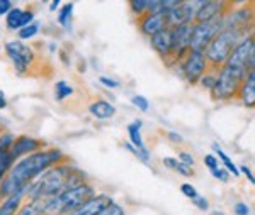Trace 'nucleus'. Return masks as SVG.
Returning a JSON list of instances; mask_svg holds the SVG:
<instances>
[{"mask_svg": "<svg viewBox=\"0 0 255 215\" xmlns=\"http://www.w3.org/2000/svg\"><path fill=\"white\" fill-rule=\"evenodd\" d=\"M63 159L65 156L60 149H41L15 161L5 178L0 181V198L3 200L19 192L27 193L32 181L38 180L49 168L63 163Z\"/></svg>", "mask_w": 255, "mask_h": 215, "instance_id": "nucleus-1", "label": "nucleus"}, {"mask_svg": "<svg viewBox=\"0 0 255 215\" xmlns=\"http://www.w3.org/2000/svg\"><path fill=\"white\" fill-rule=\"evenodd\" d=\"M84 181H87L84 171L70 166L67 163H60L44 171L36 181H32L26 198L27 200H48V198L60 195L61 192L77 187Z\"/></svg>", "mask_w": 255, "mask_h": 215, "instance_id": "nucleus-2", "label": "nucleus"}, {"mask_svg": "<svg viewBox=\"0 0 255 215\" xmlns=\"http://www.w3.org/2000/svg\"><path fill=\"white\" fill-rule=\"evenodd\" d=\"M94 195H96L94 187L89 181H84L77 187L61 192L60 195L44 200V215H67L73 210L80 209Z\"/></svg>", "mask_w": 255, "mask_h": 215, "instance_id": "nucleus-3", "label": "nucleus"}, {"mask_svg": "<svg viewBox=\"0 0 255 215\" xmlns=\"http://www.w3.org/2000/svg\"><path fill=\"white\" fill-rule=\"evenodd\" d=\"M247 73L249 70L240 68V66H232L225 65L221 68L220 75L216 76V85L213 88L215 97L218 100H226V98H232L240 92L242 85H244Z\"/></svg>", "mask_w": 255, "mask_h": 215, "instance_id": "nucleus-4", "label": "nucleus"}, {"mask_svg": "<svg viewBox=\"0 0 255 215\" xmlns=\"http://www.w3.org/2000/svg\"><path fill=\"white\" fill-rule=\"evenodd\" d=\"M242 31H233V29H223L215 39L209 43V46L206 48L204 55L206 60L213 65H223L226 63V60L230 58V55L233 53L242 39Z\"/></svg>", "mask_w": 255, "mask_h": 215, "instance_id": "nucleus-5", "label": "nucleus"}, {"mask_svg": "<svg viewBox=\"0 0 255 215\" xmlns=\"http://www.w3.org/2000/svg\"><path fill=\"white\" fill-rule=\"evenodd\" d=\"M223 31V17H216L209 22H201L192 26L191 51H206L213 39Z\"/></svg>", "mask_w": 255, "mask_h": 215, "instance_id": "nucleus-6", "label": "nucleus"}, {"mask_svg": "<svg viewBox=\"0 0 255 215\" xmlns=\"http://www.w3.org/2000/svg\"><path fill=\"white\" fill-rule=\"evenodd\" d=\"M5 55L12 61L15 72L20 73V75L26 73L29 70V66L32 65V61H34V51L19 39L9 41L5 44Z\"/></svg>", "mask_w": 255, "mask_h": 215, "instance_id": "nucleus-7", "label": "nucleus"}, {"mask_svg": "<svg viewBox=\"0 0 255 215\" xmlns=\"http://www.w3.org/2000/svg\"><path fill=\"white\" fill-rule=\"evenodd\" d=\"M208 70V60L203 51H189L182 61L184 78L191 85L197 83Z\"/></svg>", "mask_w": 255, "mask_h": 215, "instance_id": "nucleus-8", "label": "nucleus"}, {"mask_svg": "<svg viewBox=\"0 0 255 215\" xmlns=\"http://www.w3.org/2000/svg\"><path fill=\"white\" fill-rule=\"evenodd\" d=\"M139 31L148 38L158 34L160 31L167 29V10L162 12H153V14H145L143 17H139Z\"/></svg>", "mask_w": 255, "mask_h": 215, "instance_id": "nucleus-9", "label": "nucleus"}, {"mask_svg": "<svg viewBox=\"0 0 255 215\" xmlns=\"http://www.w3.org/2000/svg\"><path fill=\"white\" fill-rule=\"evenodd\" d=\"M43 147V143L39 139L29 138V136H20V138H15L14 146L10 147V158L14 161H19L24 156H29L32 152L41 151Z\"/></svg>", "mask_w": 255, "mask_h": 215, "instance_id": "nucleus-10", "label": "nucleus"}, {"mask_svg": "<svg viewBox=\"0 0 255 215\" xmlns=\"http://www.w3.org/2000/svg\"><path fill=\"white\" fill-rule=\"evenodd\" d=\"M150 43H151V48H153L160 56H163V58L174 56V29L167 27V29H163V31H160L158 34L151 36Z\"/></svg>", "mask_w": 255, "mask_h": 215, "instance_id": "nucleus-11", "label": "nucleus"}, {"mask_svg": "<svg viewBox=\"0 0 255 215\" xmlns=\"http://www.w3.org/2000/svg\"><path fill=\"white\" fill-rule=\"evenodd\" d=\"M113 202L114 200L109 195H104V193H99L97 195L96 193V195L90 198L89 202H85L80 209L73 210V212H70L67 215H97L99 212H102L108 205L113 204Z\"/></svg>", "mask_w": 255, "mask_h": 215, "instance_id": "nucleus-12", "label": "nucleus"}, {"mask_svg": "<svg viewBox=\"0 0 255 215\" xmlns=\"http://www.w3.org/2000/svg\"><path fill=\"white\" fill-rule=\"evenodd\" d=\"M226 7V2H201L199 9L196 10V17L194 22L201 24V22H209V20L221 17V10Z\"/></svg>", "mask_w": 255, "mask_h": 215, "instance_id": "nucleus-13", "label": "nucleus"}, {"mask_svg": "<svg viewBox=\"0 0 255 215\" xmlns=\"http://www.w3.org/2000/svg\"><path fill=\"white\" fill-rule=\"evenodd\" d=\"M240 98L245 107H250V109L255 107V70H250L247 73V78L240 88Z\"/></svg>", "mask_w": 255, "mask_h": 215, "instance_id": "nucleus-14", "label": "nucleus"}, {"mask_svg": "<svg viewBox=\"0 0 255 215\" xmlns=\"http://www.w3.org/2000/svg\"><path fill=\"white\" fill-rule=\"evenodd\" d=\"M27 193L26 192H19L14 193V195L3 198L0 202V215H15L19 212V209L24 205V200H26Z\"/></svg>", "mask_w": 255, "mask_h": 215, "instance_id": "nucleus-15", "label": "nucleus"}, {"mask_svg": "<svg viewBox=\"0 0 255 215\" xmlns=\"http://www.w3.org/2000/svg\"><path fill=\"white\" fill-rule=\"evenodd\" d=\"M89 112L90 115H94L96 119L99 121H108V119L114 117V114H116V107L113 105L111 102L108 100H96L92 102L89 105Z\"/></svg>", "mask_w": 255, "mask_h": 215, "instance_id": "nucleus-16", "label": "nucleus"}, {"mask_svg": "<svg viewBox=\"0 0 255 215\" xmlns=\"http://www.w3.org/2000/svg\"><path fill=\"white\" fill-rule=\"evenodd\" d=\"M141 121H136V122H131L128 126V136H129V144L133 147H136L138 151L141 152H148V149L145 147V143H143V138H141Z\"/></svg>", "mask_w": 255, "mask_h": 215, "instance_id": "nucleus-17", "label": "nucleus"}, {"mask_svg": "<svg viewBox=\"0 0 255 215\" xmlns=\"http://www.w3.org/2000/svg\"><path fill=\"white\" fill-rule=\"evenodd\" d=\"M15 215H44V200H27Z\"/></svg>", "mask_w": 255, "mask_h": 215, "instance_id": "nucleus-18", "label": "nucleus"}, {"mask_svg": "<svg viewBox=\"0 0 255 215\" xmlns=\"http://www.w3.org/2000/svg\"><path fill=\"white\" fill-rule=\"evenodd\" d=\"M22 12H24V9H20V7H14V9L5 15L7 29H10V31H19V24H20V17H22Z\"/></svg>", "mask_w": 255, "mask_h": 215, "instance_id": "nucleus-19", "label": "nucleus"}, {"mask_svg": "<svg viewBox=\"0 0 255 215\" xmlns=\"http://www.w3.org/2000/svg\"><path fill=\"white\" fill-rule=\"evenodd\" d=\"M213 149H215V152L218 154V158L221 159V163L225 164V169H226V171L232 173L233 176H240V169H238V168L235 166V163H233V161L230 159L228 156H226L225 152L220 149V147H218V144H216V143L213 144Z\"/></svg>", "mask_w": 255, "mask_h": 215, "instance_id": "nucleus-20", "label": "nucleus"}, {"mask_svg": "<svg viewBox=\"0 0 255 215\" xmlns=\"http://www.w3.org/2000/svg\"><path fill=\"white\" fill-rule=\"evenodd\" d=\"M72 15H73V3H65L63 7L58 10V22L61 24V27L68 29L72 26Z\"/></svg>", "mask_w": 255, "mask_h": 215, "instance_id": "nucleus-21", "label": "nucleus"}, {"mask_svg": "<svg viewBox=\"0 0 255 215\" xmlns=\"http://www.w3.org/2000/svg\"><path fill=\"white\" fill-rule=\"evenodd\" d=\"M15 161L10 158L9 151H0V181L5 178V175L9 173V169L14 166Z\"/></svg>", "mask_w": 255, "mask_h": 215, "instance_id": "nucleus-22", "label": "nucleus"}, {"mask_svg": "<svg viewBox=\"0 0 255 215\" xmlns=\"http://www.w3.org/2000/svg\"><path fill=\"white\" fill-rule=\"evenodd\" d=\"M73 95V86L68 85L67 81H58V83L55 85V97L56 100H65V98L72 97Z\"/></svg>", "mask_w": 255, "mask_h": 215, "instance_id": "nucleus-23", "label": "nucleus"}, {"mask_svg": "<svg viewBox=\"0 0 255 215\" xmlns=\"http://www.w3.org/2000/svg\"><path fill=\"white\" fill-rule=\"evenodd\" d=\"M39 32V26L38 22H32L29 24V26L22 27L20 31H17V36H19V41H26V39H31L34 38L36 34Z\"/></svg>", "mask_w": 255, "mask_h": 215, "instance_id": "nucleus-24", "label": "nucleus"}, {"mask_svg": "<svg viewBox=\"0 0 255 215\" xmlns=\"http://www.w3.org/2000/svg\"><path fill=\"white\" fill-rule=\"evenodd\" d=\"M129 9L138 17H143L145 14H148V2L146 0H133V2H129Z\"/></svg>", "mask_w": 255, "mask_h": 215, "instance_id": "nucleus-25", "label": "nucleus"}, {"mask_svg": "<svg viewBox=\"0 0 255 215\" xmlns=\"http://www.w3.org/2000/svg\"><path fill=\"white\" fill-rule=\"evenodd\" d=\"M15 136L12 132H2L0 134V151H10V147L14 146Z\"/></svg>", "mask_w": 255, "mask_h": 215, "instance_id": "nucleus-26", "label": "nucleus"}, {"mask_svg": "<svg viewBox=\"0 0 255 215\" xmlns=\"http://www.w3.org/2000/svg\"><path fill=\"white\" fill-rule=\"evenodd\" d=\"M131 103H133L138 110H141V112H148V110H150V103H148V100L143 95H133V97H131Z\"/></svg>", "mask_w": 255, "mask_h": 215, "instance_id": "nucleus-27", "label": "nucleus"}, {"mask_svg": "<svg viewBox=\"0 0 255 215\" xmlns=\"http://www.w3.org/2000/svg\"><path fill=\"white\" fill-rule=\"evenodd\" d=\"M97 215H126V212L121 205L116 204V202H113V204L108 205L102 212H99Z\"/></svg>", "mask_w": 255, "mask_h": 215, "instance_id": "nucleus-28", "label": "nucleus"}, {"mask_svg": "<svg viewBox=\"0 0 255 215\" xmlns=\"http://www.w3.org/2000/svg\"><path fill=\"white\" fill-rule=\"evenodd\" d=\"M180 192H182V195H184V197H187L189 200H194V198L197 197L196 188L192 187V185H189V183H184L182 187H180Z\"/></svg>", "mask_w": 255, "mask_h": 215, "instance_id": "nucleus-29", "label": "nucleus"}, {"mask_svg": "<svg viewBox=\"0 0 255 215\" xmlns=\"http://www.w3.org/2000/svg\"><path fill=\"white\" fill-rule=\"evenodd\" d=\"M174 171L177 173H180L182 176H194V169H192V166H187V164H184V163H177V166Z\"/></svg>", "mask_w": 255, "mask_h": 215, "instance_id": "nucleus-30", "label": "nucleus"}, {"mask_svg": "<svg viewBox=\"0 0 255 215\" xmlns=\"http://www.w3.org/2000/svg\"><path fill=\"white\" fill-rule=\"evenodd\" d=\"M192 204H194L199 210H203V212H206V210L209 209L208 200H206V198H204V197H199V195H197V197L194 198V200H192Z\"/></svg>", "mask_w": 255, "mask_h": 215, "instance_id": "nucleus-31", "label": "nucleus"}, {"mask_svg": "<svg viewBox=\"0 0 255 215\" xmlns=\"http://www.w3.org/2000/svg\"><path fill=\"white\" fill-rule=\"evenodd\" d=\"M201 83H203V86H206V88L213 90L216 85V76L213 75H204L203 78H201Z\"/></svg>", "mask_w": 255, "mask_h": 215, "instance_id": "nucleus-32", "label": "nucleus"}, {"mask_svg": "<svg viewBox=\"0 0 255 215\" xmlns=\"http://www.w3.org/2000/svg\"><path fill=\"white\" fill-rule=\"evenodd\" d=\"M14 9V3L10 0H0V15H7Z\"/></svg>", "mask_w": 255, "mask_h": 215, "instance_id": "nucleus-33", "label": "nucleus"}, {"mask_svg": "<svg viewBox=\"0 0 255 215\" xmlns=\"http://www.w3.org/2000/svg\"><path fill=\"white\" fill-rule=\"evenodd\" d=\"M213 176L218 178V180H221V181H228V171L223 168H216V169H213Z\"/></svg>", "mask_w": 255, "mask_h": 215, "instance_id": "nucleus-34", "label": "nucleus"}, {"mask_svg": "<svg viewBox=\"0 0 255 215\" xmlns=\"http://www.w3.org/2000/svg\"><path fill=\"white\" fill-rule=\"evenodd\" d=\"M204 163H206V166L211 169V171L218 168V159H216V156H213V154H206V158H204Z\"/></svg>", "mask_w": 255, "mask_h": 215, "instance_id": "nucleus-35", "label": "nucleus"}, {"mask_svg": "<svg viewBox=\"0 0 255 215\" xmlns=\"http://www.w3.org/2000/svg\"><path fill=\"white\" fill-rule=\"evenodd\" d=\"M179 159H180V163L187 164V166H192V164H194V158H192V154H189V152H180Z\"/></svg>", "mask_w": 255, "mask_h": 215, "instance_id": "nucleus-36", "label": "nucleus"}, {"mask_svg": "<svg viewBox=\"0 0 255 215\" xmlns=\"http://www.w3.org/2000/svg\"><path fill=\"white\" fill-rule=\"evenodd\" d=\"M99 81H101L104 86H108V88H118V86H119L118 81L111 80V78H108V76H101V78H99Z\"/></svg>", "mask_w": 255, "mask_h": 215, "instance_id": "nucleus-37", "label": "nucleus"}, {"mask_svg": "<svg viewBox=\"0 0 255 215\" xmlns=\"http://www.w3.org/2000/svg\"><path fill=\"white\" fill-rule=\"evenodd\" d=\"M235 214L237 215H249V207L240 202V204L235 205Z\"/></svg>", "mask_w": 255, "mask_h": 215, "instance_id": "nucleus-38", "label": "nucleus"}, {"mask_svg": "<svg viewBox=\"0 0 255 215\" xmlns=\"http://www.w3.org/2000/svg\"><path fill=\"white\" fill-rule=\"evenodd\" d=\"M240 171H242V173H245V176L249 178V181H250V183L255 185V176H254V173L250 171V168H249V166H245V164H244V166L240 168Z\"/></svg>", "mask_w": 255, "mask_h": 215, "instance_id": "nucleus-39", "label": "nucleus"}, {"mask_svg": "<svg viewBox=\"0 0 255 215\" xmlns=\"http://www.w3.org/2000/svg\"><path fill=\"white\" fill-rule=\"evenodd\" d=\"M177 163H179V159H175V158H165V159H163V164H165L168 169H175Z\"/></svg>", "mask_w": 255, "mask_h": 215, "instance_id": "nucleus-40", "label": "nucleus"}, {"mask_svg": "<svg viewBox=\"0 0 255 215\" xmlns=\"http://www.w3.org/2000/svg\"><path fill=\"white\" fill-rule=\"evenodd\" d=\"M168 139L172 141V143H182V136L177 134V132H167Z\"/></svg>", "mask_w": 255, "mask_h": 215, "instance_id": "nucleus-41", "label": "nucleus"}, {"mask_svg": "<svg viewBox=\"0 0 255 215\" xmlns=\"http://www.w3.org/2000/svg\"><path fill=\"white\" fill-rule=\"evenodd\" d=\"M7 107V98H5V93L0 90V110H3Z\"/></svg>", "mask_w": 255, "mask_h": 215, "instance_id": "nucleus-42", "label": "nucleus"}, {"mask_svg": "<svg viewBox=\"0 0 255 215\" xmlns=\"http://www.w3.org/2000/svg\"><path fill=\"white\" fill-rule=\"evenodd\" d=\"M60 7V0H55V2L49 3V10H56Z\"/></svg>", "mask_w": 255, "mask_h": 215, "instance_id": "nucleus-43", "label": "nucleus"}, {"mask_svg": "<svg viewBox=\"0 0 255 215\" xmlns=\"http://www.w3.org/2000/svg\"><path fill=\"white\" fill-rule=\"evenodd\" d=\"M211 215H223V214H221V212H213Z\"/></svg>", "mask_w": 255, "mask_h": 215, "instance_id": "nucleus-44", "label": "nucleus"}]
</instances>
